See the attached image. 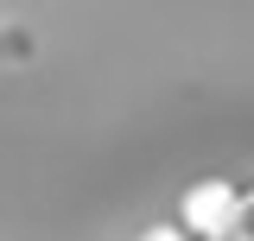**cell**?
<instances>
[{
  "mask_svg": "<svg viewBox=\"0 0 254 241\" xmlns=\"http://www.w3.org/2000/svg\"><path fill=\"white\" fill-rule=\"evenodd\" d=\"M229 210H235V190H229V184H197L185 216H178V229H185L190 241H210L222 222H229Z\"/></svg>",
  "mask_w": 254,
  "mask_h": 241,
  "instance_id": "1",
  "label": "cell"
},
{
  "mask_svg": "<svg viewBox=\"0 0 254 241\" xmlns=\"http://www.w3.org/2000/svg\"><path fill=\"white\" fill-rule=\"evenodd\" d=\"M210 241H254V190L248 197H235V210H229V222H222Z\"/></svg>",
  "mask_w": 254,
  "mask_h": 241,
  "instance_id": "2",
  "label": "cell"
},
{
  "mask_svg": "<svg viewBox=\"0 0 254 241\" xmlns=\"http://www.w3.org/2000/svg\"><path fill=\"white\" fill-rule=\"evenodd\" d=\"M140 241H190V235H185V229H146Z\"/></svg>",
  "mask_w": 254,
  "mask_h": 241,
  "instance_id": "3",
  "label": "cell"
}]
</instances>
